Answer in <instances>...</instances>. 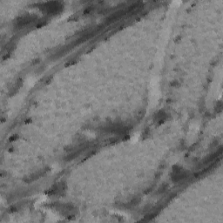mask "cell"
<instances>
[{
  "mask_svg": "<svg viewBox=\"0 0 223 223\" xmlns=\"http://www.w3.org/2000/svg\"><path fill=\"white\" fill-rule=\"evenodd\" d=\"M32 20V18L31 17H29V16H25V17H22L21 18H19L18 20L17 21V25H18V26L22 27V26H24V25H28Z\"/></svg>",
  "mask_w": 223,
  "mask_h": 223,
  "instance_id": "cell-1",
  "label": "cell"
}]
</instances>
